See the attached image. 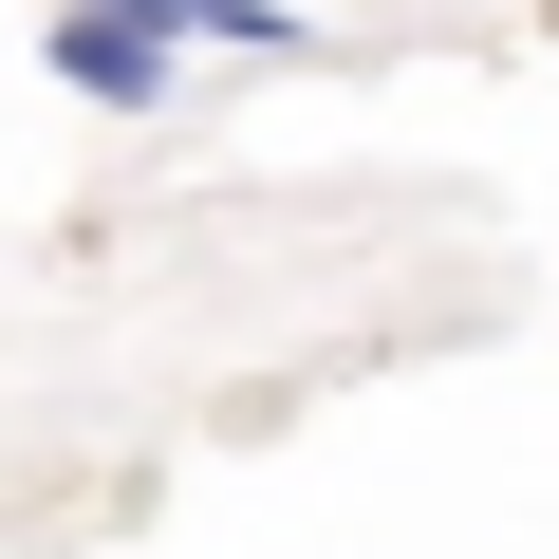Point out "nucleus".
I'll list each match as a JSON object with an SVG mask.
<instances>
[{
  "label": "nucleus",
  "instance_id": "1",
  "mask_svg": "<svg viewBox=\"0 0 559 559\" xmlns=\"http://www.w3.org/2000/svg\"><path fill=\"white\" fill-rule=\"evenodd\" d=\"M38 75L112 131H168L187 112V20L168 0H38Z\"/></svg>",
  "mask_w": 559,
  "mask_h": 559
},
{
  "label": "nucleus",
  "instance_id": "2",
  "mask_svg": "<svg viewBox=\"0 0 559 559\" xmlns=\"http://www.w3.org/2000/svg\"><path fill=\"white\" fill-rule=\"evenodd\" d=\"M168 20H187V57H336L299 0H168Z\"/></svg>",
  "mask_w": 559,
  "mask_h": 559
}]
</instances>
